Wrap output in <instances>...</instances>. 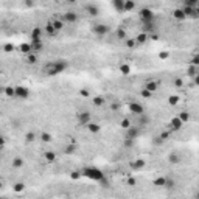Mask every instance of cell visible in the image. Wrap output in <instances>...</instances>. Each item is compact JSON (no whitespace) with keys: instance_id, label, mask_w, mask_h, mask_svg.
<instances>
[{"instance_id":"6da1fadb","label":"cell","mask_w":199,"mask_h":199,"mask_svg":"<svg viewBox=\"0 0 199 199\" xmlns=\"http://www.w3.org/2000/svg\"><path fill=\"white\" fill-rule=\"evenodd\" d=\"M69 67V62L64 61V59H58V61H53L44 65V73L47 76H56L58 73L64 72L65 69Z\"/></svg>"},{"instance_id":"7a4b0ae2","label":"cell","mask_w":199,"mask_h":199,"mask_svg":"<svg viewBox=\"0 0 199 199\" xmlns=\"http://www.w3.org/2000/svg\"><path fill=\"white\" fill-rule=\"evenodd\" d=\"M81 176H86V177H89V179H92V180H98V182H101V180L104 179L103 171L98 170V168H94V166L84 168L83 173H81Z\"/></svg>"},{"instance_id":"3957f363","label":"cell","mask_w":199,"mask_h":199,"mask_svg":"<svg viewBox=\"0 0 199 199\" xmlns=\"http://www.w3.org/2000/svg\"><path fill=\"white\" fill-rule=\"evenodd\" d=\"M14 90H16V98H19V100H26L30 97V90L25 86H16Z\"/></svg>"},{"instance_id":"277c9868","label":"cell","mask_w":199,"mask_h":199,"mask_svg":"<svg viewBox=\"0 0 199 199\" xmlns=\"http://www.w3.org/2000/svg\"><path fill=\"white\" fill-rule=\"evenodd\" d=\"M129 112H131V114H134V115L137 117V115L145 114V108H143V106H142L140 103L132 101V103H129Z\"/></svg>"},{"instance_id":"5b68a950","label":"cell","mask_w":199,"mask_h":199,"mask_svg":"<svg viewBox=\"0 0 199 199\" xmlns=\"http://www.w3.org/2000/svg\"><path fill=\"white\" fill-rule=\"evenodd\" d=\"M76 118H78V123H79V125H83V126H87V125L90 123V118H92V115H90V112L81 111V112H78Z\"/></svg>"},{"instance_id":"8992f818","label":"cell","mask_w":199,"mask_h":199,"mask_svg":"<svg viewBox=\"0 0 199 199\" xmlns=\"http://www.w3.org/2000/svg\"><path fill=\"white\" fill-rule=\"evenodd\" d=\"M139 14H140V19L143 20V23L145 22H153V19H154V12L149 8H142Z\"/></svg>"},{"instance_id":"52a82bcc","label":"cell","mask_w":199,"mask_h":199,"mask_svg":"<svg viewBox=\"0 0 199 199\" xmlns=\"http://www.w3.org/2000/svg\"><path fill=\"white\" fill-rule=\"evenodd\" d=\"M139 136H140V128H139V126H131V128L126 129V136H125V139L134 140V139H137Z\"/></svg>"},{"instance_id":"ba28073f","label":"cell","mask_w":199,"mask_h":199,"mask_svg":"<svg viewBox=\"0 0 199 199\" xmlns=\"http://www.w3.org/2000/svg\"><path fill=\"white\" fill-rule=\"evenodd\" d=\"M94 33L101 37V36H104V34L109 33V26L104 25V23H97V25H94Z\"/></svg>"},{"instance_id":"9c48e42d","label":"cell","mask_w":199,"mask_h":199,"mask_svg":"<svg viewBox=\"0 0 199 199\" xmlns=\"http://www.w3.org/2000/svg\"><path fill=\"white\" fill-rule=\"evenodd\" d=\"M62 22H67V23H75L78 20V14L73 11H67V12H64V16L61 19Z\"/></svg>"},{"instance_id":"30bf717a","label":"cell","mask_w":199,"mask_h":199,"mask_svg":"<svg viewBox=\"0 0 199 199\" xmlns=\"http://www.w3.org/2000/svg\"><path fill=\"white\" fill-rule=\"evenodd\" d=\"M145 165H146V162H145L143 159H137V160H132V162L129 163L131 170H134V171H140V170H143Z\"/></svg>"},{"instance_id":"8fae6325","label":"cell","mask_w":199,"mask_h":199,"mask_svg":"<svg viewBox=\"0 0 199 199\" xmlns=\"http://www.w3.org/2000/svg\"><path fill=\"white\" fill-rule=\"evenodd\" d=\"M151 123V117L146 115V114H142V115H137V126H146Z\"/></svg>"},{"instance_id":"7c38bea8","label":"cell","mask_w":199,"mask_h":199,"mask_svg":"<svg viewBox=\"0 0 199 199\" xmlns=\"http://www.w3.org/2000/svg\"><path fill=\"white\" fill-rule=\"evenodd\" d=\"M182 122L179 120V117H173V118H171V120H170V129L171 131H179L180 128H182Z\"/></svg>"},{"instance_id":"4fadbf2b","label":"cell","mask_w":199,"mask_h":199,"mask_svg":"<svg viewBox=\"0 0 199 199\" xmlns=\"http://www.w3.org/2000/svg\"><path fill=\"white\" fill-rule=\"evenodd\" d=\"M41 37H42V30L39 28V26H34L31 30V41L37 42V41H41Z\"/></svg>"},{"instance_id":"5bb4252c","label":"cell","mask_w":199,"mask_h":199,"mask_svg":"<svg viewBox=\"0 0 199 199\" xmlns=\"http://www.w3.org/2000/svg\"><path fill=\"white\" fill-rule=\"evenodd\" d=\"M86 11H87V14L92 16V17L98 16V12H100L98 6H95V5H86Z\"/></svg>"},{"instance_id":"9a60e30c","label":"cell","mask_w":199,"mask_h":199,"mask_svg":"<svg viewBox=\"0 0 199 199\" xmlns=\"http://www.w3.org/2000/svg\"><path fill=\"white\" fill-rule=\"evenodd\" d=\"M143 89H145V90H148V92H151V94H153V92H156V90L159 89V84H157L156 81H148L146 84L143 86Z\"/></svg>"},{"instance_id":"2e32d148","label":"cell","mask_w":199,"mask_h":199,"mask_svg":"<svg viewBox=\"0 0 199 199\" xmlns=\"http://www.w3.org/2000/svg\"><path fill=\"white\" fill-rule=\"evenodd\" d=\"M3 94H5L8 98H16V90H14V87H12V86L3 87Z\"/></svg>"},{"instance_id":"e0dca14e","label":"cell","mask_w":199,"mask_h":199,"mask_svg":"<svg viewBox=\"0 0 199 199\" xmlns=\"http://www.w3.org/2000/svg\"><path fill=\"white\" fill-rule=\"evenodd\" d=\"M173 17H174L176 20H184V19H187V16L184 14L182 8H176V9L173 11Z\"/></svg>"},{"instance_id":"ac0fdd59","label":"cell","mask_w":199,"mask_h":199,"mask_svg":"<svg viewBox=\"0 0 199 199\" xmlns=\"http://www.w3.org/2000/svg\"><path fill=\"white\" fill-rule=\"evenodd\" d=\"M87 129H89V132H92V134H98V132L101 131V126L98 125V123H89L87 125Z\"/></svg>"},{"instance_id":"d6986e66","label":"cell","mask_w":199,"mask_h":199,"mask_svg":"<svg viewBox=\"0 0 199 199\" xmlns=\"http://www.w3.org/2000/svg\"><path fill=\"white\" fill-rule=\"evenodd\" d=\"M165 180H166V177L160 176V177H156L153 180V184H154V187H157V188H163L165 187Z\"/></svg>"},{"instance_id":"ffe728a7","label":"cell","mask_w":199,"mask_h":199,"mask_svg":"<svg viewBox=\"0 0 199 199\" xmlns=\"http://www.w3.org/2000/svg\"><path fill=\"white\" fill-rule=\"evenodd\" d=\"M168 162H170L171 165L179 163V162H180V156H179V154H176V153H171V154L168 156Z\"/></svg>"},{"instance_id":"44dd1931","label":"cell","mask_w":199,"mask_h":199,"mask_svg":"<svg viewBox=\"0 0 199 199\" xmlns=\"http://www.w3.org/2000/svg\"><path fill=\"white\" fill-rule=\"evenodd\" d=\"M143 30H145L143 33H146V34L149 33V34H153V31L156 30V26H154V23H153V22H145V25H143Z\"/></svg>"},{"instance_id":"7402d4cb","label":"cell","mask_w":199,"mask_h":199,"mask_svg":"<svg viewBox=\"0 0 199 199\" xmlns=\"http://www.w3.org/2000/svg\"><path fill=\"white\" fill-rule=\"evenodd\" d=\"M123 5H125V0H114V2H112V6L118 12H123Z\"/></svg>"},{"instance_id":"603a6c76","label":"cell","mask_w":199,"mask_h":199,"mask_svg":"<svg viewBox=\"0 0 199 199\" xmlns=\"http://www.w3.org/2000/svg\"><path fill=\"white\" fill-rule=\"evenodd\" d=\"M23 163H25V160L22 157H14V159H12V168H22Z\"/></svg>"},{"instance_id":"cb8c5ba5","label":"cell","mask_w":199,"mask_h":199,"mask_svg":"<svg viewBox=\"0 0 199 199\" xmlns=\"http://www.w3.org/2000/svg\"><path fill=\"white\" fill-rule=\"evenodd\" d=\"M136 8V3L132 2V0H125V5H123V11L126 12V11H132Z\"/></svg>"},{"instance_id":"d4e9b609","label":"cell","mask_w":199,"mask_h":199,"mask_svg":"<svg viewBox=\"0 0 199 199\" xmlns=\"http://www.w3.org/2000/svg\"><path fill=\"white\" fill-rule=\"evenodd\" d=\"M148 41V34L146 33H140V34H137V37H136V44H145Z\"/></svg>"},{"instance_id":"484cf974","label":"cell","mask_w":199,"mask_h":199,"mask_svg":"<svg viewBox=\"0 0 199 199\" xmlns=\"http://www.w3.org/2000/svg\"><path fill=\"white\" fill-rule=\"evenodd\" d=\"M176 187V180L174 179H171V177H166V180H165V187L163 188H166V190H173Z\"/></svg>"},{"instance_id":"4316f807","label":"cell","mask_w":199,"mask_h":199,"mask_svg":"<svg viewBox=\"0 0 199 199\" xmlns=\"http://www.w3.org/2000/svg\"><path fill=\"white\" fill-rule=\"evenodd\" d=\"M44 157H45V160L50 162V163H53V162L56 160V154L53 153V151H47V153L44 154Z\"/></svg>"},{"instance_id":"83f0119b","label":"cell","mask_w":199,"mask_h":199,"mask_svg":"<svg viewBox=\"0 0 199 199\" xmlns=\"http://www.w3.org/2000/svg\"><path fill=\"white\" fill-rule=\"evenodd\" d=\"M51 25H53V28L56 30V33H58L59 30H62V28H64V22H62L61 19H56V20H53V22H51Z\"/></svg>"},{"instance_id":"f1b7e54d","label":"cell","mask_w":199,"mask_h":199,"mask_svg":"<svg viewBox=\"0 0 199 199\" xmlns=\"http://www.w3.org/2000/svg\"><path fill=\"white\" fill-rule=\"evenodd\" d=\"M12 190H14L16 193H22V191H25V184H23V182H16L14 185H12Z\"/></svg>"},{"instance_id":"f546056e","label":"cell","mask_w":199,"mask_h":199,"mask_svg":"<svg viewBox=\"0 0 199 199\" xmlns=\"http://www.w3.org/2000/svg\"><path fill=\"white\" fill-rule=\"evenodd\" d=\"M19 48L23 55H31V44H22Z\"/></svg>"},{"instance_id":"4dcf8cb0","label":"cell","mask_w":199,"mask_h":199,"mask_svg":"<svg viewBox=\"0 0 199 199\" xmlns=\"http://www.w3.org/2000/svg\"><path fill=\"white\" fill-rule=\"evenodd\" d=\"M44 48V45H42V41H37V42H31V51H41Z\"/></svg>"},{"instance_id":"1f68e13d","label":"cell","mask_w":199,"mask_h":199,"mask_svg":"<svg viewBox=\"0 0 199 199\" xmlns=\"http://www.w3.org/2000/svg\"><path fill=\"white\" fill-rule=\"evenodd\" d=\"M196 75H197V67H194V65H190V67L187 69V76L194 78Z\"/></svg>"},{"instance_id":"d6a6232c","label":"cell","mask_w":199,"mask_h":199,"mask_svg":"<svg viewBox=\"0 0 199 199\" xmlns=\"http://www.w3.org/2000/svg\"><path fill=\"white\" fill-rule=\"evenodd\" d=\"M45 31H47V34H50V36H55V34H56V30L53 28L51 22H47V25H45Z\"/></svg>"},{"instance_id":"836d02e7","label":"cell","mask_w":199,"mask_h":199,"mask_svg":"<svg viewBox=\"0 0 199 199\" xmlns=\"http://www.w3.org/2000/svg\"><path fill=\"white\" fill-rule=\"evenodd\" d=\"M92 103H94L95 106H103V104L106 103V100H104V97H94Z\"/></svg>"},{"instance_id":"e575fe53","label":"cell","mask_w":199,"mask_h":199,"mask_svg":"<svg viewBox=\"0 0 199 199\" xmlns=\"http://www.w3.org/2000/svg\"><path fill=\"white\" fill-rule=\"evenodd\" d=\"M117 37L120 39V41H126V39H128V34H126V31H125L123 28H120V30L117 31Z\"/></svg>"},{"instance_id":"d590c367","label":"cell","mask_w":199,"mask_h":199,"mask_svg":"<svg viewBox=\"0 0 199 199\" xmlns=\"http://www.w3.org/2000/svg\"><path fill=\"white\" fill-rule=\"evenodd\" d=\"M75 151H76V143H70L67 148H65V154H75Z\"/></svg>"},{"instance_id":"8d00e7d4","label":"cell","mask_w":199,"mask_h":199,"mask_svg":"<svg viewBox=\"0 0 199 199\" xmlns=\"http://www.w3.org/2000/svg\"><path fill=\"white\" fill-rule=\"evenodd\" d=\"M179 100H180V98H179L177 95H170V97H168V103H170L171 106H176V104L179 103Z\"/></svg>"},{"instance_id":"74e56055","label":"cell","mask_w":199,"mask_h":199,"mask_svg":"<svg viewBox=\"0 0 199 199\" xmlns=\"http://www.w3.org/2000/svg\"><path fill=\"white\" fill-rule=\"evenodd\" d=\"M120 72H122V75H129L131 73V67L128 64H122L120 65Z\"/></svg>"},{"instance_id":"f35d334b","label":"cell","mask_w":199,"mask_h":199,"mask_svg":"<svg viewBox=\"0 0 199 199\" xmlns=\"http://www.w3.org/2000/svg\"><path fill=\"white\" fill-rule=\"evenodd\" d=\"M179 120H180L182 123H187V122L190 120V114H188V112H180V115H179Z\"/></svg>"},{"instance_id":"ab89813d","label":"cell","mask_w":199,"mask_h":199,"mask_svg":"<svg viewBox=\"0 0 199 199\" xmlns=\"http://www.w3.org/2000/svg\"><path fill=\"white\" fill-rule=\"evenodd\" d=\"M41 140L44 143H50L51 142V134H48V132H42V134H41Z\"/></svg>"},{"instance_id":"60d3db41","label":"cell","mask_w":199,"mask_h":199,"mask_svg":"<svg viewBox=\"0 0 199 199\" xmlns=\"http://www.w3.org/2000/svg\"><path fill=\"white\" fill-rule=\"evenodd\" d=\"M184 6H188V8H196L197 6V0H185Z\"/></svg>"},{"instance_id":"b9f144b4","label":"cell","mask_w":199,"mask_h":199,"mask_svg":"<svg viewBox=\"0 0 199 199\" xmlns=\"http://www.w3.org/2000/svg\"><path fill=\"white\" fill-rule=\"evenodd\" d=\"M34 139H36V134H34V132H26V134H25V140L28 142V143L34 142Z\"/></svg>"},{"instance_id":"7bdbcfd3","label":"cell","mask_w":199,"mask_h":199,"mask_svg":"<svg viewBox=\"0 0 199 199\" xmlns=\"http://www.w3.org/2000/svg\"><path fill=\"white\" fill-rule=\"evenodd\" d=\"M123 146H125V148H132V146H134V140L125 139V140H123Z\"/></svg>"},{"instance_id":"ee69618b","label":"cell","mask_w":199,"mask_h":199,"mask_svg":"<svg viewBox=\"0 0 199 199\" xmlns=\"http://www.w3.org/2000/svg\"><path fill=\"white\" fill-rule=\"evenodd\" d=\"M120 126H122L123 129H128V128H131V122L128 120V118H123V120L120 122Z\"/></svg>"},{"instance_id":"f6af8a7d","label":"cell","mask_w":199,"mask_h":199,"mask_svg":"<svg viewBox=\"0 0 199 199\" xmlns=\"http://www.w3.org/2000/svg\"><path fill=\"white\" fill-rule=\"evenodd\" d=\"M157 137H159V139H160L162 142H166V140L170 139V132H160V134H159Z\"/></svg>"},{"instance_id":"bcb514c9","label":"cell","mask_w":199,"mask_h":199,"mask_svg":"<svg viewBox=\"0 0 199 199\" xmlns=\"http://www.w3.org/2000/svg\"><path fill=\"white\" fill-rule=\"evenodd\" d=\"M26 62H28V64H36V62H37V56H36V55H28Z\"/></svg>"},{"instance_id":"7dc6e473","label":"cell","mask_w":199,"mask_h":199,"mask_svg":"<svg viewBox=\"0 0 199 199\" xmlns=\"http://www.w3.org/2000/svg\"><path fill=\"white\" fill-rule=\"evenodd\" d=\"M125 44H126L128 48H132V47H136V45H137V44H136V39H126V42H125Z\"/></svg>"},{"instance_id":"c3c4849f","label":"cell","mask_w":199,"mask_h":199,"mask_svg":"<svg viewBox=\"0 0 199 199\" xmlns=\"http://www.w3.org/2000/svg\"><path fill=\"white\" fill-rule=\"evenodd\" d=\"M190 65H194V67H197V65H199V56H197V55H194V56L191 58Z\"/></svg>"},{"instance_id":"681fc988","label":"cell","mask_w":199,"mask_h":199,"mask_svg":"<svg viewBox=\"0 0 199 199\" xmlns=\"http://www.w3.org/2000/svg\"><path fill=\"white\" fill-rule=\"evenodd\" d=\"M12 50H14V45H12V44H5V45H3V51L11 53Z\"/></svg>"},{"instance_id":"f907efd6","label":"cell","mask_w":199,"mask_h":199,"mask_svg":"<svg viewBox=\"0 0 199 199\" xmlns=\"http://www.w3.org/2000/svg\"><path fill=\"white\" fill-rule=\"evenodd\" d=\"M79 95L84 97V98H89V97H90V92H89L87 89H81V90H79Z\"/></svg>"},{"instance_id":"816d5d0a","label":"cell","mask_w":199,"mask_h":199,"mask_svg":"<svg viewBox=\"0 0 199 199\" xmlns=\"http://www.w3.org/2000/svg\"><path fill=\"white\" fill-rule=\"evenodd\" d=\"M128 185H129V187H136V185H137V179H134V177H128Z\"/></svg>"},{"instance_id":"f5cc1de1","label":"cell","mask_w":199,"mask_h":199,"mask_svg":"<svg viewBox=\"0 0 199 199\" xmlns=\"http://www.w3.org/2000/svg\"><path fill=\"white\" fill-rule=\"evenodd\" d=\"M173 84H174V87H182V86H184V81H182L180 78H176L174 81H173Z\"/></svg>"},{"instance_id":"db71d44e","label":"cell","mask_w":199,"mask_h":199,"mask_svg":"<svg viewBox=\"0 0 199 199\" xmlns=\"http://www.w3.org/2000/svg\"><path fill=\"white\" fill-rule=\"evenodd\" d=\"M140 95H142L143 98H151V95H153V94H151V92H148V90H145V89H143V90L140 92Z\"/></svg>"},{"instance_id":"11a10c76","label":"cell","mask_w":199,"mask_h":199,"mask_svg":"<svg viewBox=\"0 0 199 199\" xmlns=\"http://www.w3.org/2000/svg\"><path fill=\"white\" fill-rule=\"evenodd\" d=\"M159 58H160V59H168L170 58V53L168 51H160V53H159Z\"/></svg>"},{"instance_id":"9f6ffc18","label":"cell","mask_w":199,"mask_h":199,"mask_svg":"<svg viewBox=\"0 0 199 199\" xmlns=\"http://www.w3.org/2000/svg\"><path fill=\"white\" fill-rule=\"evenodd\" d=\"M70 177H72V179H79V177H81V173H79V171H72Z\"/></svg>"},{"instance_id":"6f0895ef","label":"cell","mask_w":199,"mask_h":199,"mask_svg":"<svg viewBox=\"0 0 199 199\" xmlns=\"http://www.w3.org/2000/svg\"><path fill=\"white\" fill-rule=\"evenodd\" d=\"M120 109V103H112L111 104V111H118Z\"/></svg>"},{"instance_id":"680465c9","label":"cell","mask_w":199,"mask_h":199,"mask_svg":"<svg viewBox=\"0 0 199 199\" xmlns=\"http://www.w3.org/2000/svg\"><path fill=\"white\" fill-rule=\"evenodd\" d=\"M5 143H6L5 137H3V136H0V148H3V146H5Z\"/></svg>"},{"instance_id":"91938a15","label":"cell","mask_w":199,"mask_h":199,"mask_svg":"<svg viewBox=\"0 0 199 199\" xmlns=\"http://www.w3.org/2000/svg\"><path fill=\"white\" fill-rule=\"evenodd\" d=\"M25 5H26V6H33L34 3H33V2H30V0H28V2H25Z\"/></svg>"},{"instance_id":"94428289","label":"cell","mask_w":199,"mask_h":199,"mask_svg":"<svg viewBox=\"0 0 199 199\" xmlns=\"http://www.w3.org/2000/svg\"><path fill=\"white\" fill-rule=\"evenodd\" d=\"M3 187V184H2V180H0V188H2Z\"/></svg>"},{"instance_id":"6125c7cd","label":"cell","mask_w":199,"mask_h":199,"mask_svg":"<svg viewBox=\"0 0 199 199\" xmlns=\"http://www.w3.org/2000/svg\"><path fill=\"white\" fill-rule=\"evenodd\" d=\"M0 157H2V148H0Z\"/></svg>"},{"instance_id":"be15d7a7","label":"cell","mask_w":199,"mask_h":199,"mask_svg":"<svg viewBox=\"0 0 199 199\" xmlns=\"http://www.w3.org/2000/svg\"><path fill=\"white\" fill-rule=\"evenodd\" d=\"M0 199H6V197H0Z\"/></svg>"},{"instance_id":"e7e4bbea","label":"cell","mask_w":199,"mask_h":199,"mask_svg":"<svg viewBox=\"0 0 199 199\" xmlns=\"http://www.w3.org/2000/svg\"><path fill=\"white\" fill-rule=\"evenodd\" d=\"M0 92H2V87H0Z\"/></svg>"},{"instance_id":"03108f58","label":"cell","mask_w":199,"mask_h":199,"mask_svg":"<svg viewBox=\"0 0 199 199\" xmlns=\"http://www.w3.org/2000/svg\"><path fill=\"white\" fill-rule=\"evenodd\" d=\"M0 180H2V179H0Z\"/></svg>"}]
</instances>
